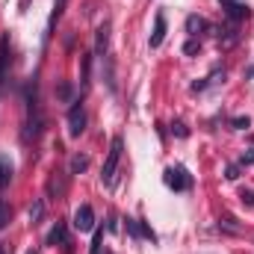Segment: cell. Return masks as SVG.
<instances>
[{"label":"cell","mask_w":254,"mask_h":254,"mask_svg":"<svg viewBox=\"0 0 254 254\" xmlns=\"http://www.w3.org/2000/svg\"><path fill=\"white\" fill-rule=\"evenodd\" d=\"M9 219H12V207H9L6 201H0V231L9 225Z\"/></svg>","instance_id":"cell-16"},{"label":"cell","mask_w":254,"mask_h":254,"mask_svg":"<svg viewBox=\"0 0 254 254\" xmlns=\"http://www.w3.org/2000/svg\"><path fill=\"white\" fill-rule=\"evenodd\" d=\"M63 9H65V0H54V12H51V21H48V30H54V24L63 18Z\"/></svg>","instance_id":"cell-15"},{"label":"cell","mask_w":254,"mask_h":254,"mask_svg":"<svg viewBox=\"0 0 254 254\" xmlns=\"http://www.w3.org/2000/svg\"><path fill=\"white\" fill-rule=\"evenodd\" d=\"M74 228L77 231H95V210L89 207V204H80L77 210H74Z\"/></svg>","instance_id":"cell-4"},{"label":"cell","mask_w":254,"mask_h":254,"mask_svg":"<svg viewBox=\"0 0 254 254\" xmlns=\"http://www.w3.org/2000/svg\"><path fill=\"white\" fill-rule=\"evenodd\" d=\"M65 190H68V187H65V175L63 172H54L51 181H48V195H51V198H63Z\"/></svg>","instance_id":"cell-8"},{"label":"cell","mask_w":254,"mask_h":254,"mask_svg":"<svg viewBox=\"0 0 254 254\" xmlns=\"http://www.w3.org/2000/svg\"><path fill=\"white\" fill-rule=\"evenodd\" d=\"M107 51H110V21H104L95 30V54L98 57H107Z\"/></svg>","instance_id":"cell-5"},{"label":"cell","mask_w":254,"mask_h":254,"mask_svg":"<svg viewBox=\"0 0 254 254\" xmlns=\"http://www.w3.org/2000/svg\"><path fill=\"white\" fill-rule=\"evenodd\" d=\"M198 48H201V42H198V39H190V42L184 45V54H195Z\"/></svg>","instance_id":"cell-20"},{"label":"cell","mask_w":254,"mask_h":254,"mask_svg":"<svg viewBox=\"0 0 254 254\" xmlns=\"http://www.w3.org/2000/svg\"><path fill=\"white\" fill-rule=\"evenodd\" d=\"M89 169V157L86 154H74L71 157V175H80V172H86Z\"/></svg>","instance_id":"cell-12"},{"label":"cell","mask_w":254,"mask_h":254,"mask_svg":"<svg viewBox=\"0 0 254 254\" xmlns=\"http://www.w3.org/2000/svg\"><path fill=\"white\" fill-rule=\"evenodd\" d=\"M222 6H225V12H228V18H231V21H243V18H249V6H243V3L222 0Z\"/></svg>","instance_id":"cell-9"},{"label":"cell","mask_w":254,"mask_h":254,"mask_svg":"<svg viewBox=\"0 0 254 254\" xmlns=\"http://www.w3.org/2000/svg\"><path fill=\"white\" fill-rule=\"evenodd\" d=\"M163 39H166V15L163 12H157V18H154V33H151V48H160L163 45Z\"/></svg>","instance_id":"cell-7"},{"label":"cell","mask_w":254,"mask_h":254,"mask_svg":"<svg viewBox=\"0 0 254 254\" xmlns=\"http://www.w3.org/2000/svg\"><path fill=\"white\" fill-rule=\"evenodd\" d=\"M57 95H60L63 101H68V98H71V86H68V83H63V86L57 89Z\"/></svg>","instance_id":"cell-22"},{"label":"cell","mask_w":254,"mask_h":254,"mask_svg":"<svg viewBox=\"0 0 254 254\" xmlns=\"http://www.w3.org/2000/svg\"><path fill=\"white\" fill-rule=\"evenodd\" d=\"M240 163H243V166H252V163H254V151H252V154H243V160H240Z\"/></svg>","instance_id":"cell-24"},{"label":"cell","mask_w":254,"mask_h":254,"mask_svg":"<svg viewBox=\"0 0 254 254\" xmlns=\"http://www.w3.org/2000/svg\"><path fill=\"white\" fill-rule=\"evenodd\" d=\"M190 175H187V169H166V187L169 190H175V192H184V190H190Z\"/></svg>","instance_id":"cell-3"},{"label":"cell","mask_w":254,"mask_h":254,"mask_svg":"<svg viewBox=\"0 0 254 254\" xmlns=\"http://www.w3.org/2000/svg\"><path fill=\"white\" fill-rule=\"evenodd\" d=\"M231 125H234V130H246V127L252 125V122H249V119H243V116H240V119H231Z\"/></svg>","instance_id":"cell-21"},{"label":"cell","mask_w":254,"mask_h":254,"mask_svg":"<svg viewBox=\"0 0 254 254\" xmlns=\"http://www.w3.org/2000/svg\"><path fill=\"white\" fill-rule=\"evenodd\" d=\"M27 254H39V252H36V249H33V252H27Z\"/></svg>","instance_id":"cell-26"},{"label":"cell","mask_w":254,"mask_h":254,"mask_svg":"<svg viewBox=\"0 0 254 254\" xmlns=\"http://www.w3.org/2000/svg\"><path fill=\"white\" fill-rule=\"evenodd\" d=\"M9 181H12V166L0 157V190H3V187H9Z\"/></svg>","instance_id":"cell-14"},{"label":"cell","mask_w":254,"mask_h":254,"mask_svg":"<svg viewBox=\"0 0 254 254\" xmlns=\"http://www.w3.org/2000/svg\"><path fill=\"white\" fill-rule=\"evenodd\" d=\"M225 178H228V181H237V178H240V169H237V166H228V175H225Z\"/></svg>","instance_id":"cell-23"},{"label":"cell","mask_w":254,"mask_h":254,"mask_svg":"<svg viewBox=\"0 0 254 254\" xmlns=\"http://www.w3.org/2000/svg\"><path fill=\"white\" fill-rule=\"evenodd\" d=\"M6 65H9V33H3V36H0V83H3Z\"/></svg>","instance_id":"cell-10"},{"label":"cell","mask_w":254,"mask_h":254,"mask_svg":"<svg viewBox=\"0 0 254 254\" xmlns=\"http://www.w3.org/2000/svg\"><path fill=\"white\" fill-rule=\"evenodd\" d=\"M122 151H125V142H122V136H116L113 145H110V154H107V160H104V169H101V181H104L107 187L116 181V169H119V163H122Z\"/></svg>","instance_id":"cell-1"},{"label":"cell","mask_w":254,"mask_h":254,"mask_svg":"<svg viewBox=\"0 0 254 254\" xmlns=\"http://www.w3.org/2000/svg\"><path fill=\"white\" fill-rule=\"evenodd\" d=\"M83 130H86V110H83V104L77 101V104H74V107L68 110V133H71V136L77 139V136H80Z\"/></svg>","instance_id":"cell-2"},{"label":"cell","mask_w":254,"mask_h":254,"mask_svg":"<svg viewBox=\"0 0 254 254\" xmlns=\"http://www.w3.org/2000/svg\"><path fill=\"white\" fill-rule=\"evenodd\" d=\"M240 201H243L246 207H254V190H243L240 192Z\"/></svg>","instance_id":"cell-18"},{"label":"cell","mask_w":254,"mask_h":254,"mask_svg":"<svg viewBox=\"0 0 254 254\" xmlns=\"http://www.w3.org/2000/svg\"><path fill=\"white\" fill-rule=\"evenodd\" d=\"M42 216H45V201H33V207H30V222L39 225Z\"/></svg>","instance_id":"cell-13"},{"label":"cell","mask_w":254,"mask_h":254,"mask_svg":"<svg viewBox=\"0 0 254 254\" xmlns=\"http://www.w3.org/2000/svg\"><path fill=\"white\" fill-rule=\"evenodd\" d=\"M0 254H12V249H9L6 243H0Z\"/></svg>","instance_id":"cell-25"},{"label":"cell","mask_w":254,"mask_h":254,"mask_svg":"<svg viewBox=\"0 0 254 254\" xmlns=\"http://www.w3.org/2000/svg\"><path fill=\"white\" fill-rule=\"evenodd\" d=\"M48 246H68V225L65 222H57L54 228H51V234H48Z\"/></svg>","instance_id":"cell-6"},{"label":"cell","mask_w":254,"mask_h":254,"mask_svg":"<svg viewBox=\"0 0 254 254\" xmlns=\"http://www.w3.org/2000/svg\"><path fill=\"white\" fill-rule=\"evenodd\" d=\"M101 246H104V231H95V243H92V254H101Z\"/></svg>","instance_id":"cell-17"},{"label":"cell","mask_w":254,"mask_h":254,"mask_svg":"<svg viewBox=\"0 0 254 254\" xmlns=\"http://www.w3.org/2000/svg\"><path fill=\"white\" fill-rule=\"evenodd\" d=\"M172 133H175V136H181V139H187V136H190V130L181 125V122H175V125H172Z\"/></svg>","instance_id":"cell-19"},{"label":"cell","mask_w":254,"mask_h":254,"mask_svg":"<svg viewBox=\"0 0 254 254\" xmlns=\"http://www.w3.org/2000/svg\"><path fill=\"white\" fill-rule=\"evenodd\" d=\"M201 30H207V21H204L201 15H190V18H187V33H190L192 39H195Z\"/></svg>","instance_id":"cell-11"}]
</instances>
